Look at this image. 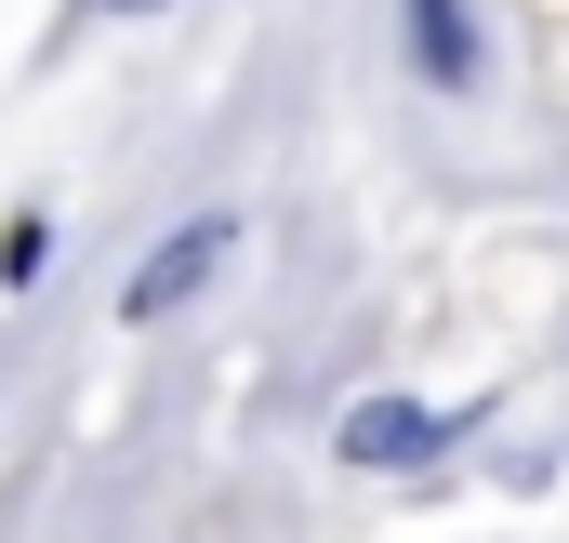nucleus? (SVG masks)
<instances>
[{"mask_svg":"<svg viewBox=\"0 0 569 543\" xmlns=\"http://www.w3.org/2000/svg\"><path fill=\"white\" fill-rule=\"evenodd\" d=\"M450 437H463V411H425V398H371V411H345V464H371V477L437 464Z\"/></svg>","mask_w":569,"mask_h":543,"instance_id":"obj_1","label":"nucleus"},{"mask_svg":"<svg viewBox=\"0 0 569 543\" xmlns=\"http://www.w3.org/2000/svg\"><path fill=\"white\" fill-rule=\"evenodd\" d=\"M212 253H226V226H172V239H159V266L133 278V318H159V305H186V292L212 278Z\"/></svg>","mask_w":569,"mask_h":543,"instance_id":"obj_2","label":"nucleus"},{"mask_svg":"<svg viewBox=\"0 0 569 543\" xmlns=\"http://www.w3.org/2000/svg\"><path fill=\"white\" fill-rule=\"evenodd\" d=\"M411 40H425L437 80H463V0H411Z\"/></svg>","mask_w":569,"mask_h":543,"instance_id":"obj_3","label":"nucleus"}]
</instances>
